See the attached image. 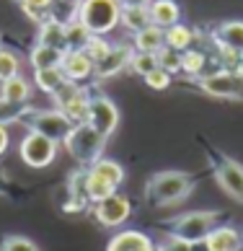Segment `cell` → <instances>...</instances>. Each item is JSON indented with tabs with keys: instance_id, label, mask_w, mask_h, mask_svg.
<instances>
[{
	"instance_id": "obj_1",
	"label": "cell",
	"mask_w": 243,
	"mask_h": 251,
	"mask_svg": "<svg viewBox=\"0 0 243 251\" xmlns=\"http://www.w3.org/2000/svg\"><path fill=\"white\" fill-rule=\"evenodd\" d=\"M194 192V179L184 171H158L147 179L145 197L155 207H171Z\"/></svg>"
},
{
	"instance_id": "obj_2",
	"label": "cell",
	"mask_w": 243,
	"mask_h": 251,
	"mask_svg": "<svg viewBox=\"0 0 243 251\" xmlns=\"http://www.w3.org/2000/svg\"><path fill=\"white\" fill-rule=\"evenodd\" d=\"M106 140L109 137L96 132L88 122H80V125H73V129L62 140V145H65V151L70 153L73 161H78L83 169H88L91 163H96L98 158L104 155Z\"/></svg>"
},
{
	"instance_id": "obj_3",
	"label": "cell",
	"mask_w": 243,
	"mask_h": 251,
	"mask_svg": "<svg viewBox=\"0 0 243 251\" xmlns=\"http://www.w3.org/2000/svg\"><path fill=\"white\" fill-rule=\"evenodd\" d=\"M168 233L186 241L192 246L204 244V238L210 236V230L215 226H220V212L218 210H189L176 215L171 223H168Z\"/></svg>"
},
{
	"instance_id": "obj_4",
	"label": "cell",
	"mask_w": 243,
	"mask_h": 251,
	"mask_svg": "<svg viewBox=\"0 0 243 251\" xmlns=\"http://www.w3.org/2000/svg\"><path fill=\"white\" fill-rule=\"evenodd\" d=\"M75 16L88 26L93 36H109L119 26L122 5L119 0H83L75 8Z\"/></svg>"
},
{
	"instance_id": "obj_5",
	"label": "cell",
	"mask_w": 243,
	"mask_h": 251,
	"mask_svg": "<svg viewBox=\"0 0 243 251\" xmlns=\"http://www.w3.org/2000/svg\"><path fill=\"white\" fill-rule=\"evenodd\" d=\"M24 125L29 129H34V132L49 137L54 143H62L65 137H68V132L73 129V122L54 106L52 109H29L24 117Z\"/></svg>"
},
{
	"instance_id": "obj_6",
	"label": "cell",
	"mask_w": 243,
	"mask_h": 251,
	"mask_svg": "<svg viewBox=\"0 0 243 251\" xmlns=\"http://www.w3.org/2000/svg\"><path fill=\"white\" fill-rule=\"evenodd\" d=\"M57 151H60V143L34 132V129H29L24 135V140L18 143V158L29 169H47V166H52L54 158H57Z\"/></svg>"
},
{
	"instance_id": "obj_7",
	"label": "cell",
	"mask_w": 243,
	"mask_h": 251,
	"mask_svg": "<svg viewBox=\"0 0 243 251\" xmlns=\"http://www.w3.org/2000/svg\"><path fill=\"white\" fill-rule=\"evenodd\" d=\"M91 212H93V218H96V223L101 228H117L119 230L129 218H132V200L122 192H114L104 200L93 202Z\"/></svg>"
},
{
	"instance_id": "obj_8",
	"label": "cell",
	"mask_w": 243,
	"mask_h": 251,
	"mask_svg": "<svg viewBox=\"0 0 243 251\" xmlns=\"http://www.w3.org/2000/svg\"><path fill=\"white\" fill-rule=\"evenodd\" d=\"M52 99H54V109H60L73 125L86 122V117H88V101H91L86 86H78V83H70L68 80Z\"/></svg>"
},
{
	"instance_id": "obj_9",
	"label": "cell",
	"mask_w": 243,
	"mask_h": 251,
	"mask_svg": "<svg viewBox=\"0 0 243 251\" xmlns=\"http://www.w3.org/2000/svg\"><path fill=\"white\" fill-rule=\"evenodd\" d=\"M199 88L215 99H243V73L233 70H215L199 78Z\"/></svg>"
},
{
	"instance_id": "obj_10",
	"label": "cell",
	"mask_w": 243,
	"mask_h": 251,
	"mask_svg": "<svg viewBox=\"0 0 243 251\" xmlns=\"http://www.w3.org/2000/svg\"><path fill=\"white\" fill-rule=\"evenodd\" d=\"M86 122L104 137H111L117 132V127H119V109H117V104L109 96H101V94L91 96Z\"/></svg>"
},
{
	"instance_id": "obj_11",
	"label": "cell",
	"mask_w": 243,
	"mask_h": 251,
	"mask_svg": "<svg viewBox=\"0 0 243 251\" xmlns=\"http://www.w3.org/2000/svg\"><path fill=\"white\" fill-rule=\"evenodd\" d=\"M215 179H218L220 189L233 197L236 202H243V166L230 155H220L215 163Z\"/></svg>"
},
{
	"instance_id": "obj_12",
	"label": "cell",
	"mask_w": 243,
	"mask_h": 251,
	"mask_svg": "<svg viewBox=\"0 0 243 251\" xmlns=\"http://www.w3.org/2000/svg\"><path fill=\"white\" fill-rule=\"evenodd\" d=\"M60 70H62L65 80L83 86L86 80H91L93 75H96V62L86 54V50H65Z\"/></svg>"
},
{
	"instance_id": "obj_13",
	"label": "cell",
	"mask_w": 243,
	"mask_h": 251,
	"mask_svg": "<svg viewBox=\"0 0 243 251\" xmlns=\"http://www.w3.org/2000/svg\"><path fill=\"white\" fill-rule=\"evenodd\" d=\"M106 251H158V241L140 228H119L109 238Z\"/></svg>"
},
{
	"instance_id": "obj_14",
	"label": "cell",
	"mask_w": 243,
	"mask_h": 251,
	"mask_svg": "<svg viewBox=\"0 0 243 251\" xmlns=\"http://www.w3.org/2000/svg\"><path fill=\"white\" fill-rule=\"evenodd\" d=\"M132 44H114L111 47V52L106 54L101 62H96V80H106V78H114L119 75L122 70H127L129 68V60H132Z\"/></svg>"
},
{
	"instance_id": "obj_15",
	"label": "cell",
	"mask_w": 243,
	"mask_h": 251,
	"mask_svg": "<svg viewBox=\"0 0 243 251\" xmlns=\"http://www.w3.org/2000/svg\"><path fill=\"white\" fill-rule=\"evenodd\" d=\"M243 249V230L233 226H215L204 238V251H241Z\"/></svg>"
},
{
	"instance_id": "obj_16",
	"label": "cell",
	"mask_w": 243,
	"mask_h": 251,
	"mask_svg": "<svg viewBox=\"0 0 243 251\" xmlns=\"http://www.w3.org/2000/svg\"><path fill=\"white\" fill-rule=\"evenodd\" d=\"M215 47H225L243 57V21H222L212 31Z\"/></svg>"
},
{
	"instance_id": "obj_17",
	"label": "cell",
	"mask_w": 243,
	"mask_h": 251,
	"mask_svg": "<svg viewBox=\"0 0 243 251\" xmlns=\"http://www.w3.org/2000/svg\"><path fill=\"white\" fill-rule=\"evenodd\" d=\"M34 94V83L24 75H16V78H8L0 83V99L8 101V104H18V106H26L29 99Z\"/></svg>"
},
{
	"instance_id": "obj_18",
	"label": "cell",
	"mask_w": 243,
	"mask_h": 251,
	"mask_svg": "<svg viewBox=\"0 0 243 251\" xmlns=\"http://www.w3.org/2000/svg\"><path fill=\"white\" fill-rule=\"evenodd\" d=\"M147 13H150V24L161 26V29H168L181 21V5L176 0H150Z\"/></svg>"
},
{
	"instance_id": "obj_19",
	"label": "cell",
	"mask_w": 243,
	"mask_h": 251,
	"mask_svg": "<svg viewBox=\"0 0 243 251\" xmlns=\"http://www.w3.org/2000/svg\"><path fill=\"white\" fill-rule=\"evenodd\" d=\"M36 44H44V47H54V50H68V42H65V21L60 18H44L39 24V34H36Z\"/></svg>"
},
{
	"instance_id": "obj_20",
	"label": "cell",
	"mask_w": 243,
	"mask_h": 251,
	"mask_svg": "<svg viewBox=\"0 0 243 251\" xmlns=\"http://www.w3.org/2000/svg\"><path fill=\"white\" fill-rule=\"evenodd\" d=\"M166 47V29L161 26H145L143 31L132 34V50L135 52H150V54H158Z\"/></svg>"
},
{
	"instance_id": "obj_21",
	"label": "cell",
	"mask_w": 243,
	"mask_h": 251,
	"mask_svg": "<svg viewBox=\"0 0 243 251\" xmlns=\"http://www.w3.org/2000/svg\"><path fill=\"white\" fill-rule=\"evenodd\" d=\"M88 169L98 176L101 181H106L109 187H114V189H119L122 184H124V179H127V171H124V166H122L119 161H114V158H104L101 155L96 163H91Z\"/></svg>"
},
{
	"instance_id": "obj_22",
	"label": "cell",
	"mask_w": 243,
	"mask_h": 251,
	"mask_svg": "<svg viewBox=\"0 0 243 251\" xmlns=\"http://www.w3.org/2000/svg\"><path fill=\"white\" fill-rule=\"evenodd\" d=\"M194 42H197V31L192 29L189 24H173L166 29V47L168 50H176V52H186L194 47Z\"/></svg>"
},
{
	"instance_id": "obj_23",
	"label": "cell",
	"mask_w": 243,
	"mask_h": 251,
	"mask_svg": "<svg viewBox=\"0 0 243 251\" xmlns=\"http://www.w3.org/2000/svg\"><path fill=\"white\" fill-rule=\"evenodd\" d=\"M31 83H34V88L42 91V94L54 96L68 80H65V75H62L60 68H44V70H34Z\"/></svg>"
},
{
	"instance_id": "obj_24",
	"label": "cell",
	"mask_w": 243,
	"mask_h": 251,
	"mask_svg": "<svg viewBox=\"0 0 243 251\" xmlns=\"http://www.w3.org/2000/svg\"><path fill=\"white\" fill-rule=\"evenodd\" d=\"M91 31L88 26L80 21V18L73 13L68 21H65V42H68V50H86V44L91 42Z\"/></svg>"
},
{
	"instance_id": "obj_25",
	"label": "cell",
	"mask_w": 243,
	"mask_h": 251,
	"mask_svg": "<svg viewBox=\"0 0 243 251\" xmlns=\"http://www.w3.org/2000/svg\"><path fill=\"white\" fill-rule=\"evenodd\" d=\"M62 50L54 47H44V44H34L29 52V62L34 70H44V68H60L62 65Z\"/></svg>"
},
{
	"instance_id": "obj_26",
	"label": "cell",
	"mask_w": 243,
	"mask_h": 251,
	"mask_svg": "<svg viewBox=\"0 0 243 251\" xmlns=\"http://www.w3.org/2000/svg\"><path fill=\"white\" fill-rule=\"evenodd\" d=\"M119 26L129 34L143 31L145 26H150V13H147V5H135V8H122V18Z\"/></svg>"
},
{
	"instance_id": "obj_27",
	"label": "cell",
	"mask_w": 243,
	"mask_h": 251,
	"mask_svg": "<svg viewBox=\"0 0 243 251\" xmlns=\"http://www.w3.org/2000/svg\"><path fill=\"white\" fill-rule=\"evenodd\" d=\"M204 68H207V52L194 50V47L181 52V73H186L189 78H202Z\"/></svg>"
},
{
	"instance_id": "obj_28",
	"label": "cell",
	"mask_w": 243,
	"mask_h": 251,
	"mask_svg": "<svg viewBox=\"0 0 243 251\" xmlns=\"http://www.w3.org/2000/svg\"><path fill=\"white\" fill-rule=\"evenodd\" d=\"M83 184H86V194H88V202H91V204L98 202V200H104V197H109V194H114V192H119V189H114V187H109L106 181H101L91 169H86Z\"/></svg>"
},
{
	"instance_id": "obj_29",
	"label": "cell",
	"mask_w": 243,
	"mask_h": 251,
	"mask_svg": "<svg viewBox=\"0 0 243 251\" xmlns=\"http://www.w3.org/2000/svg\"><path fill=\"white\" fill-rule=\"evenodd\" d=\"M21 3V11L31 18V21L42 24L44 18H49L52 11H54V3L57 0H18Z\"/></svg>"
},
{
	"instance_id": "obj_30",
	"label": "cell",
	"mask_w": 243,
	"mask_h": 251,
	"mask_svg": "<svg viewBox=\"0 0 243 251\" xmlns=\"http://www.w3.org/2000/svg\"><path fill=\"white\" fill-rule=\"evenodd\" d=\"M16 75H21V57H18V52L0 47V83L8 78H16Z\"/></svg>"
},
{
	"instance_id": "obj_31",
	"label": "cell",
	"mask_w": 243,
	"mask_h": 251,
	"mask_svg": "<svg viewBox=\"0 0 243 251\" xmlns=\"http://www.w3.org/2000/svg\"><path fill=\"white\" fill-rule=\"evenodd\" d=\"M0 251H42L36 246V241L29 236H21V233H8L0 238Z\"/></svg>"
},
{
	"instance_id": "obj_32",
	"label": "cell",
	"mask_w": 243,
	"mask_h": 251,
	"mask_svg": "<svg viewBox=\"0 0 243 251\" xmlns=\"http://www.w3.org/2000/svg\"><path fill=\"white\" fill-rule=\"evenodd\" d=\"M158 68V54H150V52H132V60H129V70L135 75L145 78L147 73H153Z\"/></svg>"
},
{
	"instance_id": "obj_33",
	"label": "cell",
	"mask_w": 243,
	"mask_h": 251,
	"mask_svg": "<svg viewBox=\"0 0 243 251\" xmlns=\"http://www.w3.org/2000/svg\"><path fill=\"white\" fill-rule=\"evenodd\" d=\"M26 111H29V104L26 106H18V104H8V101L0 99V125L11 127L16 122H24Z\"/></svg>"
},
{
	"instance_id": "obj_34",
	"label": "cell",
	"mask_w": 243,
	"mask_h": 251,
	"mask_svg": "<svg viewBox=\"0 0 243 251\" xmlns=\"http://www.w3.org/2000/svg\"><path fill=\"white\" fill-rule=\"evenodd\" d=\"M158 68H163L168 75H176V73H181V52L163 47L161 52H158Z\"/></svg>"
},
{
	"instance_id": "obj_35",
	"label": "cell",
	"mask_w": 243,
	"mask_h": 251,
	"mask_svg": "<svg viewBox=\"0 0 243 251\" xmlns=\"http://www.w3.org/2000/svg\"><path fill=\"white\" fill-rule=\"evenodd\" d=\"M111 47H114V44H111L106 36H91V42L86 44V54L93 62H101L111 52Z\"/></svg>"
},
{
	"instance_id": "obj_36",
	"label": "cell",
	"mask_w": 243,
	"mask_h": 251,
	"mask_svg": "<svg viewBox=\"0 0 243 251\" xmlns=\"http://www.w3.org/2000/svg\"><path fill=\"white\" fill-rule=\"evenodd\" d=\"M143 80H145V86H147V88H153V91H166L168 86H171L173 75H168L163 68H155L153 73H147Z\"/></svg>"
},
{
	"instance_id": "obj_37",
	"label": "cell",
	"mask_w": 243,
	"mask_h": 251,
	"mask_svg": "<svg viewBox=\"0 0 243 251\" xmlns=\"http://www.w3.org/2000/svg\"><path fill=\"white\" fill-rule=\"evenodd\" d=\"M158 251H194V246L168 233V236H163L161 241H158Z\"/></svg>"
},
{
	"instance_id": "obj_38",
	"label": "cell",
	"mask_w": 243,
	"mask_h": 251,
	"mask_svg": "<svg viewBox=\"0 0 243 251\" xmlns=\"http://www.w3.org/2000/svg\"><path fill=\"white\" fill-rule=\"evenodd\" d=\"M11 151V129L5 125H0V158Z\"/></svg>"
},
{
	"instance_id": "obj_39",
	"label": "cell",
	"mask_w": 243,
	"mask_h": 251,
	"mask_svg": "<svg viewBox=\"0 0 243 251\" xmlns=\"http://www.w3.org/2000/svg\"><path fill=\"white\" fill-rule=\"evenodd\" d=\"M122 8H135V5H150V0H119Z\"/></svg>"
},
{
	"instance_id": "obj_40",
	"label": "cell",
	"mask_w": 243,
	"mask_h": 251,
	"mask_svg": "<svg viewBox=\"0 0 243 251\" xmlns=\"http://www.w3.org/2000/svg\"><path fill=\"white\" fill-rule=\"evenodd\" d=\"M65 3H73V5H75V8H78V5L83 3V0H65Z\"/></svg>"
},
{
	"instance_id": "obj_41",
	"label": "cell",
	"mask_w": 243,
	"mask_h": 251,
	"mask_svg": "<svg viewBox=\"0 0 243 251\" xmlns=\"http://www.w3.org/2000/svg\"><path fill=\"white\" fill-rule=\"evenodd\" d=\"M0 47H3V44H0Z\"/></svg>"
},
{
	"instance_id": "obj_42",
	"label": "cell",
	"mask_w": 243,
	"mask_h": 251,
	"mask_svg": "<svg viewBox=\"0 0 243 251\" xmlns=\"http://www.w3.org/2000/svg\"><path fill=\"white\" fill-rule=\"evenodd\" d=\"M241 251H243V249H241Z\"/></svg>"
}]
</instances>
